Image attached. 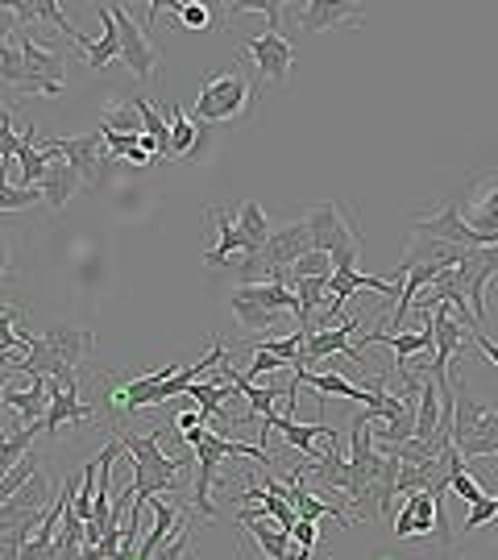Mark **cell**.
Instances as JSON below:
<instances>
[{
  "instance_id": "obj_28",
  "label": "cell",
  "mask_w": 498,
  "mask_h": 560,
  "mask_svg": "<svg viewBox=\"0 0 498 560\" xmlns=\"http://www.w3.org/2000/svg\"><path fill=\"white\" fill-rule=\"evenodd\" d=\"M162 13H175L179 30L187 34H217L220 25L212 21V4H183V0H162Z\"/></svg>"
},
{
  "instance_id": "obj_8",
  "label": "cell",
  "mask_w": 498,
  "mask_h": 560,
  "mask_svg": "<svg viewBox=\"0 0 498 560\" xmlns=\"http://www.w3.org/2000/svg\"><path fill=\"white\" fill-rule=\"evenodd\" d=\"M108 13H113V21H117V34H120V62L134 71V80L141 83H154L159 80V67H162V50L150 42V34H146V25H138V21L129 18V9L125 4H108Z\"/></svg>"
},
{
  "instance_id": "obj_46",
  "label": "cell",
  "mask_w": 498,
  "mask_h": 560,
  "mask_svg": "<svg viewBox=\"0 0 498 560\" xmlns=\"http://www.w3.org/2000/svg\"><path fill=\"white\" fill-rule=\"evenodd\" d=\"M13 279V249H9V241L0 233V282Z\"/></svg>"
},
{
  "instance_id": "obj_22",
  "label": "cell",
  "mask_w": 498,
  "mask_h": 560,
  "mask_svg": "<svg viewBox=\"0 0 498 560\" xmlns=\"http://www.w3.org/2000/svg\"><path fill=\"white\" fill-rule=\"evenodd\" d=\"M150 506H154V532H150V536L138 544V560H150L162 548V544L171 540V536H175V532L183 527V511L175 506V502L150 499Z\"/></svg>"
},
{
  "instance_id": "obj_24",
  "label": "cell",
  "mask_w": 498,
  "mask_h": 560,
  "mask_svg": "<svg viewBox=\"0 0 498 560\" xmlns=\"http://www.w3.org/2000/svg\"><path fill=\"white\" fill-rule=\"evenodd\" d=\"M238 229H241V237H245V258H262V249H266V241H270V217L262 212V203H254V200L241 203Z\"/></svg>"
},
{
  "instance_id": "obj_32",
  "label": "cell",
  "mask_w": 498,
  "mask_h": 560,
  "mask_svg": "<svg viewBox=\"0 0 498 560\" xmlns=\"http://www.w3.org/2000/svg\"><path fill=\"white\" fill-rule=\"evenodd\" d=\"M42 460H46V457L30 448V453H25V457H21L18 465H13L9 474H4V481H0V502H9V499H13V494L21 490V486H25V481L34 478V474L42 469Z\"/></svg>"
},
{
  "instance_id": "obj_31",
  "label": "cell",
  "mask_w": 498,
  "mask_h": 560,
  "mask_svg": "<svg viewBox=\"0 0 498 560\" xmlns=\"http://www.w3.org/2000/svg\"><path fill=\"white\" fill-rule=\"evenodd\" d=\"M100 129H113V133H141V117H138V104L134 96L129 101H113L104 108V120Z\"/></svg>"
},
{
  "instance_id": "obj_14",
  "label": "cell",
  "mask_w": 498,
  "mask_h": 560,
  "mask_svg": "<svg viewBox=\"0 0 498 560\" xmlns=\"http://www.w3.org/2000/svg\"><path fill=\"white\" fill-rule=\"evenodd\" d=\"M0 407H9L18 420L13 428H42L50 407V378H30V386H9Z\"/></svg>"
},
{
  "instance_id": "obj_34",
  "label": "cell",
  "mask_w": 498,
  "mask_h": 560,
  "mask_svg": "<svg viewBox=\"0 0 498 560\" xmlns=\"http://www.w3.org/2000/svg\"><path fill=\"white\" fill-rule=\"evenodd\" d=\"M96 474H100V460L92 457L88 460V469H83V478H80V490H76V515L83 520V527L92 523V506H96V494H100Z\"/></svg>"
},
{
  "instance_id": "obj_33",
  "label": "cell",
  "mask_w": 498,
  "mask_h": 560,
  "mask_svg": "<svg viewBox=\"0 0 498 560\" xmlns=\"http://www.w3.org/2000/svg\"><path fill=\"white\" fill-rule=\"evenodd\" d=\"M0 83H9V88H18V92H25V83H30L18 42H4V46H0Z\"/></svg>"
},
{
  "instance_id": "obj_15",
  "label": "cell",
  "mask_w": 498,
  "mask_h": 560,
  "mask_svg": "<svg viewBox=\"0 0 498 560\" xmlns=\"http://www.w3.org/2000/svg\"><path fill=\"white\" fill-rule=\"evenodd\" d=\"M262 432H279L282 441L291 444V448H299L308 460H320L324 453H316V441L320 436H337L333 428L324 420H316V423H296V416L291 411H275V416H266L262 420Z\"/></svg>"
},
{
  "instance_id": "obj_30",
  "label": "cell",
  "mask_w": 498,
  "mask_h": 560,
  "mask_svg": "<svg viewBox=\"0 0 498 560\" xmlns=\"http://www.w3.org/2000/svg\"><path fill=\"white\" fill-rule=\"evenodd\" d=\"M199 125L192 117H183V108H171V162L187 159L196 150Z\"/></svg>"
},
{
  "instance_id": "obj_29",
  "label": "cell",
  "mask_w": 498,
  "mask_h": 560,
  "mask_svg": "<svg viewBox=\"0 0 498 560\" xmlns=\"http://www.w3.org/2000/svg\"><path fill=\"white\" fill-rule=\"evenodd\" d=\"M233 316L241 320V328H250V332H270L275 324L282 320V312H270V307H262V303H250V300H241L238 291H233Z\"/></svg>"
},
{
  "instance_id": "obj_49",
  "label": "cell",
  "mask_w": 498,
  "mask_h": 560,
  "mask_svg": "<svg viewBox=\"0 0 498 560\" xmlns=\"http://www.w3.org/2000/svg\"><path fill=\"white\" fill-rule=\"evenodd\" d=\"M9 374H13V370H0V399H4V390H9Z\"/></svg>"
},
{
  "instance_id": "obj_13",
  "label": "cell",
  "mask_w": 498,
  "mask_h": 560,
  "mask_svg": "<svg viewBox=\"0 0 498 560\" xmlns=\"http://www.w3.org/2000/svg\"><path fill=\"white\" fill-rule=\"evenodd\" d=\"M461 217L470 221V229L498 237V171L478 175V179L470 183V196L461 203Z\"/></svg>"
},
{
  "instance_id": "obj_39",
  "label": "cell",
  "mask_w": 498,
  "mask_h": 560,
  "mask_svg": "<svg viewBox=\"0 0 498 560\" xmlns=\"http://www.w3.org/2000/svg\"><path fill=\"white\" fill-rule=\"evenodd\" d=\"M449 494H458V499H465L470 506H478V502L486 499V490H482L478 481L470 478V469H461V474H453V481H449Z\"/></svg>"
},
{
  "instance_id": "obj_50",
  "label": "cell",
  "mask_w": 498,
  "mask_h": 560,
  "mask_svg": "<svg viewBox=\"0 0 498 560\" xmlns=\"http://www.w3.org/2000/svg\"><path fill=\"white\" fill-rule=\"evenodd\" d=\"M374 560H403V557H395V552H379Z\"/></svg>"
},
{
  "instance_id": "obj_5",
  "label": "cell",
  "mask_w": 498,
  "mask_h": 560,
  "mask_svg": "<svg viewBox=\"0 0 498 560\" xmlns=\"http://www.w3.org/2000/svg\"><path fill=\"white\" fill-rule=\"evenodd\" d=\"M395 536L398 540H412V536H437V548L444 557H453V520L444 511V494H428V490H416L407 494L403 506L395 515Z\"/></svg>"
},
{
  "instance_id": "obj_6",
  "label": "cell",
  "mask_w": 498,
  "mask_h": 560,
  "mask_svg": "<svg viewBox=\"0 0 498 560\" xmlns=\"http://www.w3.org/2000/svg\"><path fill=\"white\" fill-rule=\"evenodd\" d=\"M498 279V245H482V249H465V258L453 266V282L465 295L470 312L478 328L490 320V307H486V295H490V282Z\"/></svg>"
},
{
  "instance_id": "obj_7",
  "label": "cell",
  "mask_w": 498,
  "mask_h": 560,
  "mask_svg": "<svg viewBox=\"0 0 498 560\" xmlns=\"http://www.w3.org/2000/svg\"><path fill=\"white\" fill-rule=\"evenodd\" d=\"M13 42L21 46V59H25V92L21 96H46V101H55L62 96V80H67V59H62L59 50H46L42 42H34L30 30H18Z\"/></svg>"
},
{
  "instance_id": "obj_20",
  "label": "cell",
  "mask_w": 498,
  "mask_h": 560,
  "mask_svg": "<svg viewBox=\"0 0 498 560\" xmlns=\"http://www.w3.org/2000/svg\"><path fill=\"white\" fill-rule=\"evenodd\" d=\"M76 46L83 50V62H88L92 71H104L108 62L120 59V34H117V21H113V13H108V4H100V38H88V34H80V38H76Z\"/></svg>"
},
{
  "instance_id": "obj_25",
  "label": "cell",
  "mask_w": 498,
  "mask_h": 560,
  "mask_svg": "<svg viewBox=\"0 0 498 560\" xmlns=\"http://www.w3.org/2000/svg\"><path fill=\"white\" fill-rule=\"evenodd\" d=\"M440 436V390L432 378L419 382V402H416V441H437Z\"/></svg>"
},
{
  "instance_id": "obj_10",
  "label": "cell",
  "mask_w": 498,
  "mask_h": 560,
  "mask_svg": "<svg viewBox=\"0 0 498 560\" xmlns=\"http://www.w3.org/2000/svg\"><path fill=\"white\" fill-rule=\"evenodd\" d=\"M303 254H312V233H308V221H291L270 229V241L262 249V275L270 282H287L291 266H296Z\"/></svg>"
},
{
  "instance_id": "obj_40",
  "label": "cell",
  "mask_w": 498,
  "mask_h": 560,
  "mask_svg": "<svg viewBox=\"0 0 498 560\" xmlns=\"http://www.w3.org/2000/svg\"><path fill=\"white\" fill-rule=\"evenodd\" d=\"M18 150H21V133L13 129V113H4L0 117V162L18 159Z\"/></svg>"
},
{
  "instance_id": "obj_44",
  "label": "cell",
  "mask_w": 498,
  "mask_h": 560,
  "mask_svg": "<svg viewBox=\"0 0 498 560\" xmlns=\"http://www.w3.org/2000/svg\"><path fill=\"white\" fill-rule=\"evenodd\" d=\"M18 30L21 25H18V18H13V9H9V4H0V46H4V42H13Z\"/></svg>"
},
{
  "instance_id": "obj_17",
  "label": "cell",
  "mask_w": 498,
  "mask_h": 560,
  "mask_svg": "<svg viewBox=\"0 0 498 560\" xmlns=\"http://www.w3.org/2000/svg\"><path fill=\"white\" fill-rule=\"evenodd\" d=\"M42 340L50 345V353L62 361V365H71V370H80L83 361L92 358V349H96V332L92 328H80V324H50Z\"/></svg>"
},
{
  "instance_id": "obj_48",
  "label": "cell",
  "mask_w": 498,
  "mask_h": 560,
  "mask_svg": "<svg viewBox=\"0 0 498 560\" xmlns=\"http://www.w3.org/2000/svg\"><path fill=\"white\" fill-rule=\"evenodd\" d=\"M4 316H21V312H18V307H9V303L0 300V320H4Z\"/></svg>"
},
{
  "instance_id": "obj_47",
  "label": "cell",
  "mask_w": 498,
  "mask_h": 560,
  "mask_svg": "<svg viewBox=\"0 0 498 560\" xmlns=\"http://www.w3.org/2000/svg\"><path fill=\"white\" fill-rule=\"evenodd\" d=\"M175 423H179V432H192V428H199V423H208V420H204V411H183Z\"/></svg>"
},
{
  "instance_id": "obj_41",
  "label": "cell",
  "mask_w": 498,
  "mask_h": 560,
  "mask_svg": "<svg viewBox=\"0 0 498 560\" xmlns=\"http://www.w3.org/2000/svg\"><path fill=\"white\" fill-rule=\"evenodd\" d=\"M490 520H498V499H482L478 506H470V515H465V532H478V527H486Z\"/></svg>"
},
{
  "instance_id": "obj_1",
  "label": "cell",
  "mask_w": 498,
  "mask_h": 560,
  "mask_svg": "<svg viewBox=\"0 0 498 560\" xmlns=\"http://www.w3.org/2000/svg\"><path fill=\"white\" fill-rule=\"evenodd\" d=\"M125 444V457L134 465V506H129V515H141V506L154 499V494H179V474L187 469V460L179 457H166L162 453V428L154 432H146V436H134V432H125L120 436Z\"/></svg>"
},
{
  "instance_id": "obj_21",
  "label": "cell",
  "mask_w": 498,
  "mask_h": 560,
  "mask_svg": "<svg viewBox=\"0 0 498 560\" xmlns=\"http://www.w3.org/2000/svg\"><path fill=\"white\" fill-rule=\"evenodd\" d=\"M80 183H83L80 171H76L71 162L55 159V162H50V171H46V179H42V187H38L42 203H46L50 212H62V208H67V200L80 191Z\"/></svg>"
},
{
  "instance_id": "obj_23",
  "label": "cell",
  "mask_w": 498,
  "mask_h": 560,
  "mask_svg": "<svg viewBox=\"0 0 498 560\" xmlns=\"http://www.w3.org/2000/svg\"><path fill=\"white\" fill-rule=\"evenodd\" d=\"M241 300L250 303H262V307H270V312H296L299 316V295L287 287V282H245V287H238Z\"/></svg>"
},
{
  "instance_id": "obj_45",
  "label": "cell",
  "mask_w": 498,
  "mask_h": 560,
  "mask_svg": "<svg viewBox=\"0 0 498 560\" xmlns=\"http://www.w3.org/2000/svg\"><path fill=\"white\" fill-rule=\"evenodd\" d=\"M470 337L478 340L482 358H486V361H490V365H495V370H498V345H495V340L486 337V332H482V328H474V332H470Z\"/></svg>"
},
{
  "instance_id": "obj_38",
  "label": "cell",
  "mask_w": 498,
  "mask_h": 560,
  "mask_svg": "<svg viewBox=\"0 0 498 560\" xmlns=\"http://www.w3.org/2000/svg\"><path fill=\"white\" fill-rule=\"evenodd\" d=\"M187 557H192V520L183 515V527L175 532V536H171V540L162 544V548L150 560H187Z\"/></svg>"
},
{
  "instance_id": "obj_12",
  "label": "cell",
  "mask_w": 498,
  "mask_h": 560,
  "mask_svg": "<svg viewBox=\"0 0 498 560\" xmlns=\"http://www.w3.org/2000/svg\"><path fill=\"white\" fill-rule=\"evenodd\" d=\"M96 416V407H88L80 399V386H62V382H50V407H46V420H42V432L46 436H59L62 428H80Z\"/></svg>"
},
{
  "instance_id": "obj_11",
  "label": "cell",
  "mask_w": 498,
  "mask_h": 560,
  "mask_svg": "<svg viewBox=\"0 0 498 560\" xmlns=\"http://www.w3.org/2000/svg\"><path fill=\"white\" fill-rule=\"evenodd\" d=\"M245 55H250L254 67H258V83H279V88L291 83L296 50H291V42L282 38L279 30H266V34H258V38H250L245 42Z\"/></svg>"
},
{
  "instance_id": "obj_43",
  "label": "cell",
  "mask_w": 498,
  "mask_h": 560,
  "mask_svg": "<svg viewBox=\"0 0 498 560\" xmlns=\"http://www.w3.org/2000/svg\"><path fill=\"white\" fill-rule=\"evenodd\" d=\"M291 540H296L299 548H308V552H316V523L299 520L296 532H291Z\"/></svg>"
},
{
  "instance_id": "obj_2",
  "label": "cell",
  "mask_w": 498,
  "mask_h": 560,
  "mask_svg": "<svg viewBox=\"0 0 498 560\" xmlns=\"http://www.w3.org/2000/svg\"><path fill=\"white\" fill-rule=\"evenodd\" d=\"M308 233H312V249L333 258V270H358L361 258V233L358 217L337 200H320L308 208Z\"/></svg>"
},
{
  "instance_id": "obj_16",
  "label": "cell",
  "mask_w": 498,
  "mask_h": 560,
  "mask_svg": "<svg viewBox=\"0 0 498 560\" xmlns=\"http://www.w3.org/2000/svg\"><path fill=\"white\" fill-rule=\"evenodd\" d=\"M59 159H67L76 171H80L83 183H100V154L108 159V150H104V133L92 129V133H83V138H59V141H46Z\"/></svg>"
},
{
  "instance_id": "obj_26",
  "label": "cell",
  "mask_w": 498,
  "mask_h": 560,
  "mask_svg": "<svg viewBox=\"0 0 498 560\" xmlns=\"http://www.w3.org/2000/svg\"><path fill=\"white\" fill-rule=\"evenodd\" d=\"M224 378H229V386L233 390H241L245 399H250V407H254V416L258 420H266V416H275V402H279V395H287V390H270V386H258V382H250L241 370H233L229 361H224Z\"/></svg>"
},
{
  "instance_id": "obj_35",
  "label": "cell",
  "mask_w": 498,
  "mask_h": 560,
  "mask_svg": "<svg viewBox=\"0 0 498 560\" xmlns=\"http://www.w3.org/2000/svg\"><path fill=\"white\" fill-rule=\"evenodd\" d=\"M291 279H333V258H328V254H320V249H312V254H303V258L291 266L287 282Z\"/></svg>"
},
{
  "instance_id": "obj_4",
  "label": "cell",
  "mask_w": 498,
  "mask_h": 560,
  "mask_svg": "<svg viewBox=\"0 0 498 560\" xmlns=\"http://www.w3.org/2000/svg\"><path fill=\"white\" fill-rule=\"evenodd\" d=\"M258 83H250L238 67L224 75H208L196 96V125H238L254 113Z\"/></svg>"
},
{
  "instance_id": "obj_36",
  "label": "cell",
  "mask_w": 498,
  "mask_h": 560,
  "mask_svg": "<svg viewBox=\"0 0 498 560\" xmlns=\"http://www.w3.org/2000/svg\"><path fill=\"white\" fill-rule=\"evenodd\" d=\"M187 395L196 399V407L204 411V420H212V416L220 411V402L229 399V386H217V382H196Z\"/></svg>"
},
{
  "instance_id": "obj_42",
  "label": "cell",
  "mask_w": 498,
  "mask_h": 560,
  "mask_svg": "<svg viewBox=\"0 0 498 560\" xmlns=\"http://www.w3.org/2000/svg\"><path fill=\"white\" fill-rule=\"evenodd\" d=\"M275 370H287V361H279L275 353H266V349H258V353H254V361H250V370H241V374H245V378L254 382L258 374H275Z\"/></svg>"
},
{
  "instance_id": "obj_3",
  "label": "cell",
  "mask_w": 498,
  "mask_h": 560,
  "mask_svg": "<svg viewBox=\"0 0 498 560\" xmlns=\"http://www.w3.org/2000/svg\"><path fill=\"white\" fill-rule=\"evenodd\" d=\"M183 441L192 444L199 453V478L196 490H192V502L204 520H217V506H212V486H217V465L224 457H254L258 465H270V448H254V444H241V441H224L217 432H208V423H199L192 432H183Z\"/></svg>"
},
{
  "instance_id": "obj_51",
  "label": "cell",
  "mask_w": 498,
  "mask_h": 560,
  "mask_svg": "<svg viewBox=\"0 0 498 560\" xmlns=\"http://www.w3.org/2000/svg\"><path fill=\"white\" fill-rule=\"evenodd\" d=\"M4 113H13V104L9 101H0V117H4Z\"/></svg>"
},
{
  "instance_id": "obj_37",
  "label": "cell",
  "mask_w": 498,
  "mask_h": 560,
  "mask_svg": "<svg viewBox=\"0 0 498 560\" xmlns=\"http://www.w3.org/2000/svg\"><path fill=\"white\" fill-rule=\"evenodd\" d=\"M34 203H42V191L38 187H13V183H4L0 187V212H21V208H34Z\"/></svg>"
},
{
  "instance_id": "obj_18",
  "label": "cell",
  "mask_w": 498,
  "mask_h": 560,
  "mask_svg": "<svg viewBox=\"0 0 498 560\" xmlns=\"http://www.w3.org/2000/svg\"><path fill=\"white\" fill-rule=\"evenodd\" d=\"M358 324H361L358 316H349V320L333 324V328H316V332L308 337V358H303V365H308V361H324V358H349V361H358V365H366V358L349 345Z\"/></svg>"
},
{
  "instance_id": "obj_27",
  "label": "cell",
  "mask_w": 498,
  "mask_h": 560,
  "mask_svg": "<svg viewBox=\"0 0 498 560\" xmlns=\"http://www.w3.org/2000/svg\"><path fill=\"white\" fill-rule=\"evenodd\" d=\"M208 217H212V224H217L220 245L212 249V254H204V261H208V266H224L233 254H245V237H241L238 221H229V212H224V208H212Z\"/></svg>"
},
{
  "instance_id": "obj_19",
  "label": "cell",
  "mask_w": 498,
  "mask_h": 560,
  "mask_svg": "<svg viewBox=\"0 0 498 560\" xmlns=\"http://www.w3.org/2000/svg\"><path fill=\"white\" fill-rule=\"evenodd\" d=\"M296 13L308 34H324V30H340V25L361 21L358 4H340V0H308V4H296Z\"/></svg>"
},
{
  "instance_id": "obj_9",
  "label": "cell",
  "mask_w": 498,
  "mask_h": 560,
  "mask_svg": "<svg viewBox=\"0 0 498 560\" xmlns=\"http://www.w3.org/2000/svg\"><path fill=\"white\" fill-rule=\"evenodd\" d=\"M412 233H419V237H432V241H444V245H461V249L498 245V237L470 229V221L461 217V200H449L444 208H437V212L416 217V221H412Z\"/></svg>"
}]
</instances>
